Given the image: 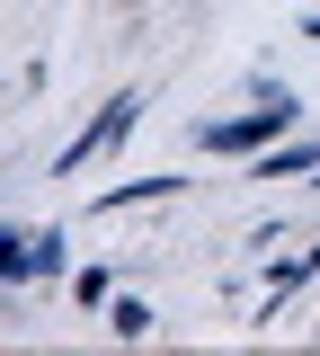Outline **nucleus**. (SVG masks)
Here are the masks:
<instances>
[{
  "instance_id": "nucleus-1",
  "label": "nucleus",
  "mask_w": 320,
  "mask_h": 356,
  "mask_svg": "<svg viewBox=\"0 0 320 356\" xmlns=\"http://www.w3.org/2000/svg\"><path fill=\"white\" fill-rule=\"evenodd\" d=\"M294 116H303V107H294V89H258V107H249V116H205L196 143H205V152H240V161H258L267 143L294 134Z\"/></svg>"
},
{
  "instance_id": "nucleus-2",
  "label": "nucleus",
  "mask_w": 320,
  "mask_h": 356,
  "mask_svg": "<svg viewBox=\"0 0 320 356\" xmlns=\"http://www.w3.org/2000/svg\"><path fill=\"white\" fill-rule=\"evenodd\" d=\"M134 116H142V98H134V89H116V98L98 107L90 125H81V134H71V143H62V178H71V170H90L98 152H116V143L134 134Z\"/></svg>"
},
{
  "instance_id": "nucleus-3",
  "label": "nucleus",
  "mask_w": 320,
  "mask_h": 356,
  "mask_svg": "<svg viewBox=\"0 0 320 356\" xmlns=\"http://www.w3.org/2000/svg\"><path fill=\"white\" fill-rule=\"evenodd\" d=\"M62 259H71L62 232H0V285H36V276H53Z\"/></svg>"
},
{
  "instance_id": "nucleus-4",
  "label": "nucleus",
  "mask_w": 320,
  "mask_h": 356,
  "mask_svg": "<svg viewBox=\"0 0 320 356\" xmlns=\"http://www.w3.org/2000/svg\"><path fill=\"white\" fill-rule=\"evenodd\" d=\"M320 170V143H267L258 152V178H312Z\"/></svg>"
},
{
  "instance_id": "nucleus-5",
  "label": "nucleus",
  "mask_w": 320,
  "mask_h": 356,
  "mask_svg": "<svg viewBox=\"0 0 320 356\" xmlns=\"http://www.w3.org/2000/svg\"><path fill=\"white\" fill-rule=\"evenodd\" d=\"M312 276H320V241H312V250H303V259H276V267H267V312L285 303L294 285H312Z\"/></svg>"
},
{
  "instance_id": "nucleus-6",
  "label": "nucleus",
  "mask_w": 320,
  "mask_h": 356,
  "mask_svg": "<svg viewBox=\"0 0 320 356\" xmlns=\"http://www.w3.org/2000/svg\"><path fill=\"white\" fill-rule=\"evenodd\" d=\"M151 196H178V178H125L98 196V214H125V205H151Z\"/></svg>"
},
{
  "instance_id": "nucleus-7",
  "label": "nucleus",
  "mask_w": 320,
  "mask_h": 356,
  "mask_svg": "<svg viewBox=\"0 0 320 356\" xmlns=\"http://www.w3.org/2000/svg\"><path fill=\"white\" fill-rule=\"evenodd\" d=\"M107 330H116V339H151V303H142V294H116V303H107Z\"/></svg>"
},
{
  "instance_id": "nucleus-8",
  "label": "nucleus",
  "mask_w": 320,
  "mask_h": 356,
  "mask_svg": "<svg viewBox=\"0 0 320 356\" xmlns=\"http://www.w3.org/2000/svg\"><path fill=\"white\" fill-rule=\"evenodd\" d=\"M71 294H81L90 312H98V303H116V285H107V267H81V276H71Z\"/></svg>"
},
{
  "instance_id": "nucleus-9",
  "label": "nucleus",
  "mask_w": 320,
  "mask_h": 356,
  "mask_svg": "<svg viewBox=\"0 0 320 356\" xmlns=\"http://www.w3.org/2000/svg\"><path fill=\"white\" fill-rule=\"evenodd\" d=\"M303 36H312V44H320V18H303Z\"/></svg>"
}]
</instances>
